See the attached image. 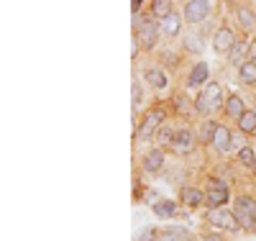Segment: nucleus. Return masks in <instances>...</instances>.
Masks as SVG:
<instances>
[{
  "mask_svg": "<svg viewBox=\"0 0 256 241\" xmlns=\"http://www.w3.org/2000/svg\"><path fill=\"white\" fill-rule=\"evenodd\" d=\"M233 215H236L241 231L256 233V198H251V195H238L236 205H233Z\"/></svg>",
  "mask_w": 256,
  "mask_h": 241,
  "instance_id": "nucleus-1",
  "label": "nucleus"
},
{
  "mask_svg": "<svg viewBox=\"0 0 256 241\" xmlns=\"http://www.w3.org/2000/svg\"><path fill=\"white\" fill-rule=\"evenodd\" d=\"M223 105V87L218 82H208L205 90L195 98V111L202 116H212Z\"/></svg>",
  "mask_w": 256,
  "mask_h": 241,
  "instance_id": "nucleus-2",
  "label": "nucleus"
},
{
  "mask_svg": "<svg viewBox=\"0 0 256 241\" xmlns=\"http://www.w3.org/2000/svg\"><path fill=\"white\" fill-rule=\"evenodd\" d=\"M164 118H166V113L162 111V108H152V111L141 118V123H138V128H136V141L154 139L159 131H162V126H164Z\"/></svg>",
  "mask_w": 256,
  "mask_h": 241,
  "instance_id": "nucleus-3",
  "label": "nucleus"
},
{
  "mask_svg": "<svg viewBox=\"0 0 256 241\" xmlns=\"http://www.w3.org/2000/svg\"><path fill=\"white\" fill-rule=\"evenodd\" d=\"M159 34H162V29H159V24H156L154 18L138 21V26H136V41H138V47L144 52H154V47L159 44Z\"/></svg>",
  "mask_w": 256,
  "mask_h": 241,
  "instance_id": "nucleus-4",
  "label": "nucleus"
},
{
  "mask_svg": "<svg viewBox=\"0 0 256 241\" xmlns=\"http://www.w3.org/2000/svg\"><path fill=\"white\" fill-rule=\"evenodd\" d=\"M208 223L212 228H220V231H236V228H241L238 221H236V215H233V210H228V208H212L208 213Z\"/></svg>",
  "mask_w": 256,
  "mask_h": 241,
  "instance_id": "nucleus-5",
  "label": "nucleus"
},
{
  "mask_svg": "<svg viewBox=\"0 0 256 241\" xmlns=\"http://www.w3.org/2000/svg\"><path fill=\"white\" fill-rule=\"evenodd\" d=\"M210 16V3L208 0H187L184 3V11H182V18L184 24H202V21Z\"/></svg>",
  "mask_w": 256,
  "mask_h": 241,
  "instance_id": "nucleus-6",
  "label": "nucleus"
},
{
  "mask_svg": "<svg viewBox=\"0 0 256 241\" xmlns=\"http://www.w3.org/2000/svg\"><path fill=\"white\" fill-rule=\"evenodd\" d=\"M230 200V192L226 187L223 180H212L210 182V190L205 192V205L212 210V208H226V203Z\"/></svg>",
  "mask_w": 256,
  "mask_h": 241,
  "instance_id": "nucleus-7",
  "label": "nucleus"
},
{
  "mask_svg": "<svg viewBox=\"0 0 256 241\" xmlns=\"http://www.w3.org/2000/svg\"><path fill=\"white\" fill-rule=\"evenodd\" d=\"M236 44H238V39H236V34H233L228 26L218 29V31H216V36H212V49L220 52V54L233 52V47H236Z\"/></svg>",
  "mask_w": 256,
  "mask_h": 241,
  "instance_id": "nucleus-8",
  "label": "nucleus"
},
{
  "mask_svg": "<svg viewBox=\"0 0 256 241\" xmlns=\"http://www.w3.org/2000/svg\"><path fill=\"white\" fill-rule=\"evenodd\" d=\"M141 167H144V172H148V174L159 172V169L164 167V149L156 146V149H152V151H146L144 159H141Z\"/></svg>",
  "mask_w": 256,
  "mask_h": 241,
  "instance_id": "nucleus-9",
  "label": "nucleus"
},
{
  "mask_svg": "<svg viewBox=\"0 0 256 241\" xmlns=\"http://www.w3.org/2000/svg\"><path fill=\"white\" fill-rule=\"evenodd\" d=\"M180 200L187 205V208H200V205H205V192L200 190V187H192V185H187V187H182V192H180Z\"/></svg>",
  "mask_w": 256,
  "mask_h": 241,
  "instance_id": "nucleus-10",
  "label": "nucleus"
},
{
  "mask_svg": "<svg viewBox=\"0 0 256 241\" xmlns=\"http://www.w3.org/2000/svg\"><path fill=\"white\" fill-rule=\"evenodd\" d=\"M174 151H180V154H187V151L195 149V134H192L190 128H180L174 134V144H172Z\"/></svg>",
  "mask_w": 256,
  "mask_h": 241,
  "instance_id": "nucleus-11",
  "label": "nucleus"
},
{
  "mask_svg": "<svg viewBox=\"0 0 256 241\" xmlns=\"http://www.w3.org/2000/svg\"><path fill=\"white\" fill-rule=\"evenodd\" d=\"M182 24H184L182 13L172 11L166 18H162V21H159V29H162V34H164V36H177V34H180V29H182Z\"/></svg>",
  "mask_w": 256,
  "mask_h": 241,
  "instance_id": "nucleus-12",
  "label": "nucleus"
},
{
  "mask_svg": "<svg viewBox=\"0 0 256 241\" xmlns=\"http://www.w3.org/2000/svg\"><path fill=\"white\" fill-rule=\"evenodd\" d=\"M212 146H216V151H220V154H226V151H230L233 146V134H230V128L228 126H218L216 131V139H212Z\"/></svg>",
  "mask_w": 256,
  "mask_h": 241,
  "instance_id": "nucleus-13",
  "label": "nucleus"
},
{
  "mask_svg": "<svg viewBox=\"0 0 256 241\" xmlns=\"http://www.w3.org/2000/svg\"><path fill=\"white\" fill-rule=\"evenodd\" d=\"M226 113H228V118H236V121H238V118L246 113L244 98H241V95H236V93L228 95V98H226Z\"/></svg>",
  "mask_w": 256,
  "mask_h": 241,
  "instance_id": "nucleus-14",
  "label": "nucleus"
},
{
  "mask_svg": "<svg viewBox=\"0 0 256 241\" xmlns=\"http://www.w3.org/2000/svg\"><path fill=\"white\" fill-rule=\"evenodd\" d=\"M208 77H210V67H208L205 62H198L195 67H192V72H190L187 85H190V87H200V85L208 82Z\"/></svg>",
  "mask_w": 256,
  "mask_h": 241,
  "instance_id": "nucleus-15",
  "label": "nucleus"
},
{
  "mask_svg": "<svg viewBox=\"0 0 256 241\" xmlns=\"http://www.w3.org/2000/svg\"><path fill=\"white\" fill-rule=\"evenodd\" d=\"M144 77H146V82L154 87V90H162V87H166V75H164V70H159V67H152V70H146L144 72Z\"/></svg>",
  "mask_w": 256,
  "mask_h": 241,
  "instance_id": "nucleus-16",
  "label": "nucleus"
},
{
  "mask_svg": "<svg viewBox=\"0 0 256 241\" xmlns=\"http://www.w3.org/2000/svg\"><path fill=\"white\" fill-rule=\"evenodd\" d=\"M154 213L162 218H174L177 215V203L174 200H159L154 203Z\"/></svg>",
  "mask_w": 256,
  "mask_h": 241,
  "instance_id": "nucleus-17",
  "label": "nucleus"
},
{
  "mask_svg": "<svg viewBox=\"0 0 256 241\" xmlns=\"http://www.w3.org/2000/svg\"><path fill=\"white\" fill-rule=\"evenodd\" d=\"M236 16H238L241 29H246V31L256 29V13H254L251 8H238V11H236Z\"/></svg>",
  "mask_w": 256,
  "mask_h": 241,
  "instance_id": "nucleus-18",
  "label": "nucleus"
},
{
  "mask_svg": "<svg viewBox=\"0 0 256 241\" xmlns=\"http://www.w3.org/2000/svg\"><path fill=\"white\" fill-rule=\"evenodd\" d=\"M238 77L244 85H256V64L254 62H244L238 67Z\"/></svg>",
  "mask_w": 256,
  "mask_h": 241,
  "instance_id": "nucleus-19",
  "label": "nucleus"
},
{
  "mask_svg": "<svg viewBox=\"0 0 256 241\" xmlns=\"http://www.w3.org/2000/svg\"><path fill=\"white\" fill-rule=\"evenodd\" d=\"M236 123H238V128L244 131V134H256V111H246Z\"/></svg>",
  "mask_w": 256,
  "mask_h": 241,
  "instance_id": "nucleus-20",
  "label": "nucleus"
},
{
  "mask_svg": "<svg viewBox=\"0 0 256 241\" xmlns=\"http://www.w3.org/2000/svg\"><path fill=\"white\" fill-rule=\"evenodd\" d=\"M169 13H172V0H154L152 3V16H156L159 21L166 18Z\"/></svg>",
  "mask_w": 256,
  "mask_h": 241,
  "instance_id": "nucleus-21",
  "label": "nucleus"
},
{
  "mask_svg": "<svg viewBox=\"0 0 256 241\" xmlns=\"http://www.w3.org/2000/svg\"><path fill=\"white\" fill-rule=\"evenodd\" d=\"M238 162H241L244 167H248V169H256V151H254L251 146L238 149Z\"/></svg>",
  "mask_w": 256,
  "mask_h": 241,
  "instance_id": "nucleus-22",
  "label": "nucleus"
},
{
  "mask_svg": "<svg viewBox=\"0 0 256 241\" xmlns=\"http://www.w3.org/2000/svg\"><path fill=\"white\" fill-rule=\"evenodd\" d=\"M218 126H220V123H216V121H205V126L200 128V139H202V141H208V144H212Z\"/></svg>",
  "mask_w": 256,
  "mask_h": 241,
  "instance_id": "nucleus-23",
  "label": "nucleus"
},
{
  "mask_svg": "<svg viewBox=\"0 0 256 241\" xmlns=\"http://www.w3.org/2000/svg\"><path fill=\"white\" fill-rule=\"evenodd\" d=\"M184 49L192 52V54H202V39L200 36H184Z\"/></svg>",
  "mask_w": 256,
  "mask_h": 241,
  "instance_id": "nucleus-24",
  "label": "nucleus"
},
{
  "mask_svg": "<svg viewBox=\"0 0 256 241\" xmlns=\"http://www.w3.org/2000/svg\"><path fill=\"white\" fill-rule=\"evenodd\" d=\"M159 236H162V231H159L156 226H146V228L136 236V241H159Z\"/></svg>",
  "mask_w": 256,
  "mask_h": 241,
  "instance_id": "nucleus-25",
  "label": "nucleus"
},
{
  "mask_svg": "<svg viewBox=\"0 0 256 241\" xmlns=\"http://www.w3.org/2000/svg\"><path fill=\"white\" fill-rule=\"evenodd\" d=\"M174 134H177V131L162 126V131L156 134V139H159V144H162V146H172V144H174Z\"/></svg>",
  "mask_w": 256,
  "mask_h": 241,
  "instance_id": "nucleus-26",
  "label": "nucleus"
},
{
  "mask_svg": "<svg viewBox=\"0 0 256 241\" xmlns=\"http://www.w3.org/2000/svg\"><path fill=\"white\" fill-rule=\"evenodd\" d=\"M159 241H180V231H172V228H166V231H162Z\"/></svg>",
  "mask_w": 256,
  "mask_h": 241,
  "instance_id": "nucleus-27",
  "label": "nucleus"
},
{
  "mask_svg": "<svg viewBox=\"0 0 256 241\" xmlns=\"http://www.w3.org/2000/svg\"><path fill=\"white\" fill-rule=\"evenodd\" d=\"M244 52H246V47H244V44L238 41V44H236V47H233V52H230V54H233L230 59H233V62H238V59L244 57ZM246 57H248V52H246Z\"/></svg>",
  "mask_w": 256,
  "mask_h": 241,
  "instance_id": "nucleus-28",
  "label": "nucleus"
},
{
  "mask_svg": "<svg viewBox=\"0 0 256 241\" xmlns=\"http://www.w3.org/2000/svg\"><path fill=\"white\" fill-rule=\"evenodd\" d=\"M131 95H134V108L144 100V93H141V85L138 82H134V87H131Z\"/></svg>",
  "mask_w": 256,
  "mask_h": 241,
  "instance_id": "nucleus-29",
  "label": "nucleus"
},
{
  "mask_svg": "<svg viewBox=\"0 0 256 241\" xmlns=\"http://www.w3.org/2000/svg\"><path fill=\"white\" fill-rule=\"evenodd\" d=\"M248 62H254V64H256V41L248 47Z\"/></svg>",
  "mask_w": 256,
  "mask_h": 241,
  "instance_id": "nucleus-30",
  "label": "nucleus"
},
{
  "mask_svg": "<svg viewBox=\"0 0 256 241\" xmlns=\"http://www.w3.org/2000/svg\"><path fill=\"white\" fill-rule=\"evenodd\" d=\"M200 241H223V236H218V233H208V236H202Z\"/></svg>",
  "mask_w": 256,
  "mask_h": 241,
  "instance_id": "nucleus-31",
  "label": "nucleus"
},
{
  "mask_svg": "<svg viewBox=\"0 0 256 241\" xmlns=\"http://www.w3.org/2000/svg\"><path fill=\"white\" fill-rule=\"evenodd\" d=\"M141 3H144V0H131V11H134V13H138Z\"/></svg>",
  "mask_w": 256,
  "mask_h": 241,
  "instance_id": "nucleus-32",
  "label": "nucleus"
},
{
  "mask_svg": "<svg viewBox=\"0 0 256 241\" xmlns=\"http://www.w3.org/2000/svg\"><path fill=\"white\" fill-rule=\"evenodd\" d=\"M190 241H195V238H190Z\"/></svg>",
  "mask_w": 256,
  "mask_h": 241,
  "instance_id": "nucleus-33",
  "label": "nucleus"
}]
</instances>
